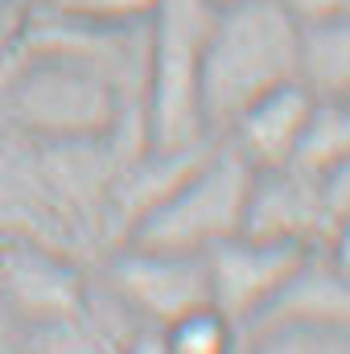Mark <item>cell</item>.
<instances>
[{"instance_id": "12", "label": "cell", "mask_w": 350, "mask_h": 354, "mask_svg": "<svg viewBox=\"0 0 350 354\" xmlns=\"http://www.w3.org/2000/svg\"><path fill=\"white\" fill-rule=\"evenodd\" d=\"M347 157H350V99H317L313 95V107H309V120H305L293 165L322 177Z\"/></svg>"}, {"instance_id": "11", "label": "cell", "mask_w": 350, "mask_h": 354, "mask_svg": "<svg viewBox=\"0 0 350 354\" xmlns=\"http://www.w3.org/2000/svg\"><path fill=\"white\" fill-rule=\"evenodd\" d=\"M297 79L317 99H350V8L301 21Z\"/></svg>"}, {"instance_id": "16", "label": "cell", "mask_w": 350, "mask_h": 354, "mask_svg": "<svg viewBox=\"0 0 350 354\" xmlns=\"http://www.w3.org/2000/svg\"><path fill=\"white\" fill-rule=\"evenodd\" d=\"M334 264L342 268V272H350V214H342V218H334V227H330V239H326V248H322Z\"/></svg>"}, {"instance_id": "14", "label": "cell", "mask_w": 350, "mask_h": 354, "mask_svg": "<svg viewBox=\"0 0 350 354\" xmlns=\"http://www.w3.org/2000/svg\"><path fill=\"white\" fill-rule=\"evenodd\" d=\"M33 4L95 25H145L157 8V0H33Z\"/></svg>"}, {"instance_id": "8", "label": "cell", "mask_w": 350, "mask_h": 354, "mask_svg": "<svg viewBox=\"0 0 350 354\" xmlns=\"http://www.w3.org/2000/svg\"><path fill=\"white\" fill-rule=\"evenodd\" d=\"M309 252L293 248V243H272L256 239L248 231L214 243L206 252V276H210V305H219L239 330L264 313L280 288L293 280V272L301 268Z\"/></svg>"}, {"instance_id": "10", "label": "cell", "mask_w": 350, "mask_h": 354, "mask_svg": "<svg viewBox=\"0 0 350 354\" xmlns=\"http://www.w3.org/2000/svg\"><path fill=\"white\" fill-rule=\"evenodd\" d=\"M313 107V91L301 79L280 83L256 103H248L223 132V140L252 165V169H272V165H288L297 157L305 120Z\"/></svg>"}, {"instance_id": "17", "label": "cell", "mask_w": 350, "mask_h": 354, "mask_svg": "<svg viewBox=\"0 0 350 354\" xmlns=\"http://www.w3.org/2000/svg\"><path fill=\"white\" fill-rule=\"evenodd\" d=\"M297 21H313V17H330V12H347L350 0H280Z\"/></svg>"}, {"instance_id": "15", "label": "cell", "mask_w": 350, "mask_h": 354, "mask_svg": "<svg viewBox=\"0 0 350 354\" xmlns=\"http://www.w3.org/2000/svg\"><path fill=\"white\" fill-rule=\"evenodd\" d=\"M322 194H326L330 218L350 214V157H347V161H338L334 169H326V174H322Z\"/></svg>"}, {"instance_id": "18", "label": "cell", "mask_w": 350, "mask_h": 354, "mask_svg": "<svg viewBox=\"0 0 350 354\" xmlns=\"http://www.w3.org/2000/svg\"><path fill=\"white\" fill-rule=\"evenodd\" d=\"M214 8H227V4H239V0H210Z\"/></svg>"}, {"instance_id": "7", "label": "cell", "mask_w": 350, "mask_h": 354, "mask_svg": "<svg viewBox=\"0 0 350 354\" xmlns=\"http://www.w3.org/2000/svg\"><path fill=\"white\" fill-rule=\"evenodd\" d=\"M91 276L83 264L42 239L0 231V305L21 326L25 342L42 330L71 326L87 313Z\"/></svg>"}, {"instance_id": "1", "label": "cell", "mask_w": 350, "mask_h": 354, "mask_svg": "<svg viewBox=\"0 0 350 354\" xmlns=\"http://www.w3.org/2000/svg\"><path fill=\"white\" fill-rule=\"evenodd\" d=\"M0 128L33 140H124L145 145L140 103L79 58L17 46L0 62Z\"/></svg>"}, {"instance_id": "4", "label": "cell", "mask_w": 350, "mask_h": 354, "mask_svg": "<svg viewBox=\"0 0 350 354\" xmlns=\"http://www.w3.org/2000/svg\"><path fill=\"white\" fill-rule=\"evenodd\" d=\"M252 174L256 169L223 136H214L206 145V153L177 177L149 210L136 214V223L124 231L120 243L206 256L214 243L243 231Z\"/></svg>"}, {"instance_id": "6", "label": "cell", "mask_w": 350, "mask_h": 354, "mask_svg": "<svg viewBox=\"0 0 350 354\" xmlns=\"http://www.w3.org/2000/svg\"><path fill=\"white\" fill-rule=\"evenodd\" d=\"M95 284L140 326L165 330L181 313L210 305L206 256L194 252H161L140 243L107 248L103 264L95 268Z\"/></svg>"}, {"instance_id": "3", "label": "cell", "mask_w": 350, "mask_h": 354, "mask_svg": "<svg viewBox=\"0 0 350 354\" xmlns=\"http://www.w3.org/2000/svg\"><path fill=\"white\" fill-rule=\"evenodd\" d=\"M210 21H214L210 0H157L149 17L140 149H194L210 140L202 120V95H198Z\"/></svg>"}, {"instance_id": "5", "label": "cell", "mask_w": 350, "mask_h": 354, "mask_svg": "<svg viewBox=\"0 0 350 354\" xmlns=\"http://www.w3.org/2000/svg\"><path fill=\"white\" fill-rule=\"evenodd\" d=\"M252 354H350V272L309 252L280 297L239 330Z\"/></svg>"}, {"instance_id": "13", "label": "cell", "mask_w": 350, "mask_h": 354, "mask_svg": "<svg viewBox=\"0 0 350 354\" xmlns=\"http://www.w3.org/2000/svg\"><path fill=\"white\" fill-rule=\"evenodd\" d=\"M165 351L169 354H235L239 351V326L219 305H198L165 326Z\"/></svg>"}, {"instance_id": "2", "label": "cell", "mask_w": 350, "mask_h": 354, "mask_svg": "<svg viewBox=\"0 0 350 354\" xmlns=\"http://www.w3.org/2000/svg\"><path fill=\"white\" fill-rule=\"evenodd\" d=\"M301 21L280 0H239L214 8L206 50H202V120L210 136L280 83L297 79Z\"/></svg>"}, {"instance_id": "9", "label": "cell", "mask_w": 350, "mask_h": 354, "mask_svg": "<svg viewBox=\"0 0 350 354\" xmlns=\"http://www.w3.org/2000/svg\"><path fill=\"white\" fill-rule=\"evenodd\" d=\"M330 227H334V218H330L317 174H309L293 161L252 174L248 210H243V231L248 235L317 252V248H326Z\"/></svg>"}]
</instances>
